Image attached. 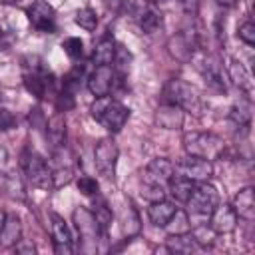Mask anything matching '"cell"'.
<instances>
[{
	"label": "cell",
	"mask_w": 255,
	"mask_h": 255,
	"mask_svg": "<svg viewBox=\"0 0 255 255\" xmlns=\"http://www.w3.org/2000/svg\"><path fill=\"white\" fill-rule=\"evenodd\" d=\"M90 112H92V118L112 133H118L129 120V110L122 102L114 100L112 96L96 98Z\"/></svg>",
	"instance_id": "cell-1"
},
{
	"label": "cell",
	"mask_w": 255,
	"mask_h": 255,
	"mask_svg": "<svg viewBox=\"0 0 255 255\" xmlns=\"http://www.w3.org/2000/svg\"><path fill=\"white\" fill-rule=\"evenodd\" d=\"M163 102L167 104H173V106H179L183 112H193V114H201L203 110V102H201V96L199 92L185 80L181 78H173L169 80L165 86H163Z\"/></svg>",
	"instance_id": "cell-2"
},
{
	"label": "cell",
	"mask_w": 255,
	"mask_h": 255,
	"mask_svg": "<svg viewBox=\"0 0 255 255\" xmlns=\"http://www.w3.org/2000/svg\"><path fill=\"white\" fill-rule=\"evenodd\" d=\"M185 203H187V209H189V221L199 219L195 225H201L205 219H209V215L217 207L219 191L209 181H199V183H195V187H193V191H191V195Z\"/></svg>",
	"instance_id": "cell-3"
},
{
	"label": "cell",
	"mask_w": 255,
	"mask_h": 255,
	"mask_svg": "<svg viewBox=\"0 0 255 255\" xmlns=\"http://www.w3.org/2000/svg\"><path fill=\"white\" fill-rule=\"evenodd\" d=\"M183 147L187 155H197L203 159H217L225 151V143L219 135L211 131H187L183 135Z\"/></svg>",
	"instance_id": "cell-4"
},
{
	"label": "cell",
	"mask_w": 255,
	"mask_h": 255,
	"mask_svg": "<svg viewBox=\"0 0 255 255\" xmlns=\"http://www.w3.org/2000/svg\"><path fill=\"white\" fill-rule=\"evenodd\" d=\"M20 167L26 175V179L40 189H54L52 185V169L46 163V159L34 151V149H26L20 155Z\"/></svg>",
	"instance_id": "cell-5"
},
{
	"label": "cell",
	"mask_w": 255,
	"mask_h": 255,
	"mask_svg": "<svg viewBox=\"0 0 255 255\" xmlns=\"http://www.w3.org/2000/svg\"><path fill=\"white\" fill-rule=\"evenodd\" d=\"M74 223H76V229H78V235L82 239V245L80 249L86 251V253H94L98 251V241L104 237L92 209L80 205L74 209Z\"/></svg>",
	"instance_id": "cell-6"
},
{
	"label": "cell",
	"mask_w": 255,
	"mask_h": 255,
	"mask_svg": "<svg viewBox=\"0 0 255 255\" xmlns=\"http://www.w3.org/2000/svg\"><path fill=\"white\" fill-rule=\"evenodd\" d=\"M118 155H120V149H118V143L112 137L100 139L94 147V165H96L98 173L108 181L116 179Z\"/></svg>",
	"instance_id": "cell-7"
},
{
	"label": "cell",
	"mask_w": 255,
	"mask_h": 255,
	"mask_svg": "<svg viewBox=\"0 0 255 255\" xmlns=\"http://www.w3.org/2000/svg\"><path fill=\"white\" fill-rule=\"evenodd\" d=\"M26 14H28L30 24L38 32H44V34H54L56 32V10L46 0H34L28 6Z\"/></svg>",
	"instance_id": "cell-8"
},
{
	"label": "cell",
	"mask_w": 255,
	"mask_h": 255,
	"mask_svg": "<svg viewBox=\"0 0 255 255\" xmlns=\"http://www.w3.org/2000/svg\"><path fill=\"white\" fill-rule=\"evenodd\" d=\"M177 173L185 175L187 179L199 183V181H209L211 175H213V165L209 159H203V157H197V155H187L183 157L177 165H175Z\"/></svg>",
	"instance_id": "cell-9"
},
{
	"label": "cell",
	"mask_w": 255,
	"mask_h": 255,
	"mask_svg": "<svg viewBox=\"0 0 255 255\" xmlns=\"http://www.w3.org/2000/svg\"><path fill=\"white\" fill-rule=\"evenodd\" d=\"M237 219L239 217H237L233 205H229V203H217V207L209 215V229L215 235L231 233L237 227Z\"/></svg>",
	"instance_id": "cell-10"
},
{
	"label": "cell",
	"mask_w": 255,
	"mask_h": 255,
	"mask_svg": "<svg viewBox=\"0 0 255 255\" xmlns=\"http://www.w3.org/2000/svg\"><path fill=\"white\" fill-rule=\"evenodd\" d=\"M175 173V165L167 159V157H155L147 163L145 171H143V181L145 185H165L171 175Z\"/></svg>",
	"instance_id": "cell-11"
},
{
	"label": "cell",
	"mask_w": 255,
	"mask_h": 255,
	"mask_svg": "<svg viewBox=\"0 0 255 255\" xmlns=\"http://www.w3.org/2000/svg\"><path fill=\"white\" fill-rule=\"evenodd\" d=\"M50 231H52L54 251L70 255L74 251V247H72L74 241H72V233H70V227L64 221V217H60L58 213H50Z\"/></svg>",
	"instance_id": "cell-12"
},
{
	"label": "cell",
	"mask_w": 255,
	"mask_h": 255,
	"mask_svg": "<svg viewBox=\"0 0 255 255\" xmlns=\"http://www.w3.org/2000/svg\"><path fill=\"white\" fill-rule=\"evenodd\" d=\"M24 84H26V90H28L32 96H36L38 100H42V98L46 96V92L50 90V86H52V78H50V74L46 72L44 66L34 64V66L30 68V72H26Z\"/></svg>",
	"instance_id": "cell-13"
},
{
	"label": "cell",
	"mask_w": 255,
	"mask_h": 255,
	"mask_svg": "<svg viewBox=\"0 0 255 255\" xmlns=\"http://www.w3.org/2000/svg\"><path fill=\"white\" fill-rule=\"evenodd\" d=\"M112 86H114V70H112V66H96L94 72L88 76V90L96 98L108 96L112 92Z\"/></svg>",
	"instance_id": "cell-14"
},
{
	"label": "cell",
	"mask_w": 255,
	"mask_h": 255,
	"mask_svg": "<svg viewBox=\"0 0 255 255\" xmlns=\"http://www.w3.org/2000/svg\"><path fill=\"white\" fill-rule=\"evenodd\" d=\"M183 110L167 102H163L155 112V124L163 129H179L183 126Z\"/></svg>",
	"instance_id": "cell-15"
},
{
	"label": "cell",
	"mask_w": 255,
	"mask_h": 255,
	"mask_svg": "<svg viewBox=\"0 0 255 255\" xmlns=\"http://www.w3.org/2000/svg\"><path fill=\"white\" fill-rule=\"evenodd\" d=\"M233 209H235L237 217H241L245 221L255 219V193H253L251 185L239 189V193L235 195V201H233Z\"/></svg>",
	"instance_id": "cell-16"
},
{
	"label": "cell",
	"mask_w": 255,
	"mask_h": 255,
	"mask_svg": "<svg viewBox=\"0 0 255 255\" xmlns=\"http://www.w3.org/2000/svg\"><path fill=\"white\" fill-rule=\"evenodd\" d=\"M22 239V221L16 213H6L4 225L0 229V245L2 247H14Z\"/></svg>",
	"instance_id": "cell-17"
},
{
	"label": "cell",
	"mask_w": 255,
	"mask_h": 255,
	"mask_svg": "<svg viewBox=\"0 0 255 255\" xmlns=\"http://www.w3.org/2000/svg\"><path fill=\"white\" fill-rule=\"evenodd\" d=\"M46 128H48V129H46V137H48L50 145H52L54 149L64 147V145H66V120H64V116H62L60 112H56V114L48 120Z\"/></svg>",
	"instance_id": "cell-18"
},
{
	"label": "cell",
	"mask_w": 255,
	"mask_h": 255,
	"mask_svg": "<svg viewBox=\"0 0 255 255\" xmlns=\"http://www.w3.org/2000/svg\"><path fill=\"white\" fill-rule=\"evenodd\" d=\"M227 74H229L231 82H233L241 92H245V96L251 98V94H253V82H251V76H249V72L245 70V66H243L241 62H237V60H229V62H227Z\"/></svg>",
	"instance_id": "cell-19"
},
{
	"label": "cell",
	"mask_w": 255,
	"mask_h": 255,
	"mask_svg": "<svg viewBox=\"0 0 255 255\" xmlns=\"http://www.w3.org/2000/svg\"><path fill=\"white\" fill-rule=\"evenodd\" d=\"M116 50H118V44L112 38H102L92 52L94 66H112L116 60Z\"/></svg>",
	"instance_id": "cell-20"
},
{
	"label": "cell",
	"mask_w": 255,
	"mask_h": 255,
	"mask_svg": "<svg viewBox=\"0 0 255 255\" xmlns=\"http://www.w3.org/2000/svg\"><path fill=\"white\" fill-rule=\"evenodd\" d=\"M177 207L171 203V201H165V199H157V201H151L149 207H147V217L149 221L155 225V227H163L169 217L173 215Z\"/></svg>",
	"instance_id": "cell-21"
},
{
	"label": "cell",
	"mask_w": 255,
	"mask_h": 255,
	"mask_svg": "<svg viewBox=\"0 0 255 255\" xmlns=\"http://www.w3.org/2000/svg\"><path fill=\"white\" fill-rule=\"evenodd\" d=\"M137 26H139V30L143 32V34H155V32H159L161 30V26H163V18H161V12L159 10H155L153 6H147V8H143L139 14H137Z\"/></svg>",
	"instance_id": "cell-22"
},
{
	"label": "cell",
	"mask_w": 255,
	"mask_h": 255,
	"mask_svg": "<svg viewBox=\"0 0 255 255\" xmlns=\"http://www.w3.org/2000/svg\"><path fill=\"white\" fill-rule=\"evenodd\" d=\"M167 183H169V193H171L173 199L179 201V203H185V201L189 199L193 187H195V181L187 179V177L181 175V173H173Z\"/></svg>",
	"instance_id": "cell-23"
},
{
	"label": "cell",
	"mask_w": 255,
	"mask_h": 255,
	"mask_svg": "<svg viewBox=\"0 0 255 255\" xmlns=\"http://www.w3.org/2000/svg\"><path fill=\"white\" fill-rule=\"evenodd\" d=\"M199 72L201 76L205 78V84L217 92H225V82H223V74H221V68L217 66V62L213 60H203L201 66H199Z\"/></svg>",
	"instance_id": "cell-24"
},
{
	"label": "cell",
	"mask_w": 255,
	"mask_h": 255,
	"mask_svg": "<svg viewBox=\"0 0 255 255\" xmlns=\"http://www.w3.org/2000/svg\"><path fill=\"white\" fill-rule=\"evenodd\" d=\"M253 106H251V98L245 96L241 98L237 104H233V108L229 110V118L239 126V128H249L251 124V116H253Z\"/></svg>",
	"instance_id": "cell-25"
},
{
	"label": "cell",
	"mask_w": 255,
	"mask_h": 255,
	"mask_svg": "<svg viewBox=\"0 0 255 255\" xmlns=\"http://www.w3.org/2000/svg\"><path fill=\"white\" fill-rule=\"evenodd\" d=\"M169 237L171 239L167 241V251H171V253H193V251L201 249L199 243L193 239L191 231L183 233V235H169Z\"/></svg>",
	"instance_id": "cell-26"
},
{
	"label": "cell",
	"mask_w": 255,
	"mask_h": 255,
	"mask_svg": "<svg viewBox=\"0 0 255 255\" xmlns=\"http://www.w3.org/2000/svg\"><path fill=\"white\" fill-rule=\"evenodd\" d=\"M163 229H165L169 235H183V233H189V231H191L189 215H187L183 209H175L173 215L169 217V221L163 225Z\"/></svg>",
	"instance_id": "cell-27"
},
{
	"label": "cell",
	"mask_w": 255,
	"mask_h": 255,
	"mask_svg": "<svg viewBox=\"0 0 255 255\" xmlns=\"http://www.w3.org/2000/svg\"><path fill=\"white\" fill-rule=\"evenodd\" d=\"M141 229V221H139V213L137 209L128 201V205L124 207V217H122V231L126 237H133L137 235Z\"/></svg>",
	"instance_id": "cell-28"
},
{
	"label": "cell",
	"mask_w": 255,
	"mask_h": 255,
	"mask_svg": "<svg viewBox=\"0 0 255 255\" xmlns=\"http://www.w3.org/2000/svg\"><path fill=\"white\" fill-rule=\"evenodd\" d=\"M92 213H94V217H96V221H98L102 233L106 235L108 229H110V225H112V209L108 207V203H106L104 199H98V203L94 205Z\"/></svg>",
	"instance_id": "cell-29"
},
{
	"label": "cell",
	"mask_w": 255,
	"mask_h": 255,
	"mask_svg": "<svg viewBox=\"0 0 255 255\" xmlns=\"http://www.w3.org/2000/svg\"><path fill=\"white\" fill-rule=\"evenodd\" d=\"M74 22H76L82 30H86V32H94L96 26H98V16H96V12H94L92 8L86 6V8H80V10L76 12Z\"/></svg>",
	"instance_id": "cell-30"
},
{
	"label": "cell",
	"mask_w": 255,
	"mask_h": 255,
	"mask_svg": "<svg viewBox=\"0 0 255 255\" xmlns=\"http://www.w3.org/2000/svg\"><path fill=\"white\" fill-rule=\"evenodd\" d=\"M62 48H64V52H66V56H68L70 60H78V58H82V54H84V42H82L80 38H76V36L66 38V40L62 42Z\"/></svg>",
	"instance_id": "cell-31"
},
{
	"label": "cell",
	"mask_w": 255,
	"mask_h": 255,
	"mask_svg": "<svg viewBox=\"0 0 255 255\" xmlns=\"http://www.w3.org/2000/svg\"><path fill=\"white\" fill-rule=\"evenodd\" d=\"M78 191H80L82 195H86V197H94V195H98V191H100V183H98L94 177H90V175H82V177L78 179Z\"/></svg>",
	"instance_id": "cell-32"
},
{
	"label": "cell",
	"mask_w": 255,
	"mask_h": 255,
	"mask_svg": "<svg viewBox=\"0 0 255 255\" xmlns=\"http://www.w3.org/2000/svg\"><path fill=\"white\" fill-rule=\"evenodd\" d=\"M237 36L247 46H255V24H253V20H245L243 24H239Z\"/></svg>",
	"instance_id": "cell-33"
},
{
	"label": "cell",
	"mask_w": 255,
	"mask_h": 255,
	"mask_svg": "<svg viewBox=\"0 0 255 255\" xmlns=\"http://www.w3.org/2000/svg\"><path fill=\"white\" fill-rule=\"evenodd\" d=\"M72 175L74 171L70 167H58V169H52V185L54 189L62 187V185H68L72 181Z\"/></svg>",
	"instance_id": "cell-34"
},
{
	"label": "cell",
	"mask_w": 255,
	"mask_h": 255,
	"mask_svg": "<svg viewBox=\"0 0 255 255\" xmlns=\"http://www.w3.org/2000/svg\"><path fill=\"white\" fill-rule=\"evenodd\" d=\"M14 128V116L8 110H0V129H10Z\"/></svg>",
	"instance_id": "cell-35"
},
{
	"label": "cell",
	"mask_w": 255,
	"mask_h": 255,
	"mask_svg": "<svg viewBox=\"0 0 255 255\" xmlns=\"http://www.w3.org/2000/svg\"><path fill=\"white\" fill-rule=\"evenodd\" d=\"M104 6H106L108 12L118 14L122 10V6H124V0H104Z\"/></svg>",
	"instance_id": "cell-36"
},
{
	"label": "cell",
	"mask_w": 255,
	"mask_h": 255,
	"mask_svg": "<svg viewBox=\"0 0 255 255\" xmlns=\"http://www.w3.org/2000/svg\"><path fill=\"white\" fill-rule=\"evenodd\" d=\"M177 2L183 6V10H185L187 14H195V12H197L199 0H177Z\"/></svg>",
	"instance_id": "cell-37"
},
{
	"label": "cell",
	"mask_w": 255,
	"mask_h": 255,
	"mask_svg": "<svg viewBox=\"0 0 255 255\" xmlns=\"http://www.w3.org/2000/svg\"><path fill=\"white\" fill-rule=\"evenodd\" d=\"M14 247H16L18 253H34V251H36V247H34L32 243H22V239H20Z\"/></svg>",
	"instance_id": "cell-38"
},
{
	"label": "cell",
	"mask_w": 255,
	"mask_h": 255,
	"mask_svg": "<svg viewBox=\"0 0 255 255\" xmlns=\"http://www.w3.org/2000/svg\"><path fill=\"white\" fill-rule=\"evenodd\" d=\"M6 157H8V155H6V149H4V147H0V165H4V163H6Z\"/></svg>",
	"instance_id": "cell-39"
},
{
	"label": "cell",
	"mask_w": 255,
	"mask_h": 255,
	"mask_svg": "<svg viewBox=\"0 0 255 255\" xmlns=\"http://www.w3.org/2000/svg\"><path fill=\"white\" fill-rule=\"evenodd\" d=\"M217 2H219V4H225V6H233L237 0H217Z\"/></svg>",
	"instance_id": "cell-40"
},
{
	"label": "cell",
	"mask_w": 255,
	"mask_h": 255,
	"mask_svg": "<svg viewBox=\"0 0 255 255\" xmlns=\"http://www.w3.org/2000/svg\"><path fill=\"white\" fill-rule=\"evenodd\" d=\"M4 219H6V213L0 209V229H2V225H4Z\"/></svg>",
	"instance_id": "cell-41"
},
{
	"label": "cell",
	"mask_w": 255,
	"mask_h": 255,
	"mask_svg": "<svg viewBox=\"0 0 255 255\" xmlns=\"http://www.w3.org/2000/svg\"><path fill=\"white\" fill-rule=\"evenodd\" d=\"M145 2H149V4H155V2H161V0H145Z\"/></svg>",
	"instance_id": "cell-42"
},
{
	"label": "cell",
	"mask_w": 255,
	"mask_h": 255,
	"mask_svg": "<svg viewBox=\"0 0 255 255\" xmlns=\"http://www.w3.org/2000/svg\"><path fill=\"white\" fill-rule=\"evenodd\" d=\"M0 38H2V30H0Z\"/></svg>",
	"instance_id": "cell-43"
},
{
	"label": "cell",
	"mask_w": 255,
	"mask_h": 255,
	"mask_svg": "<svg viewBox=\"0 0 255 255\" xmlns=\"http://www.w3.org/2000/svg\"><path fill=\"white\" fill-rule=\"evenodd\" d=\"M12 2H18V0H12Z\"/></svg>",
	"instance_id": "cell-44"
}]
</instances>
